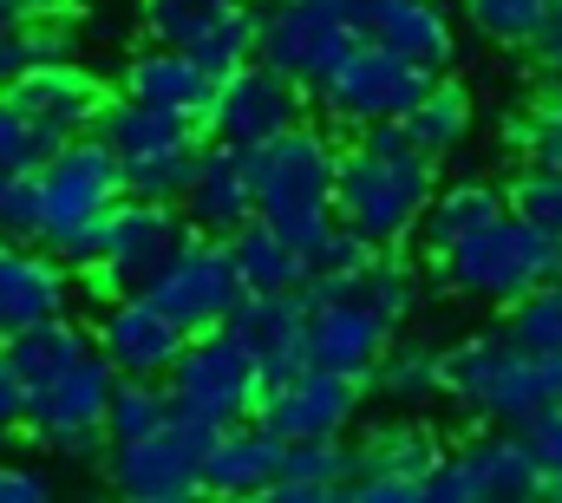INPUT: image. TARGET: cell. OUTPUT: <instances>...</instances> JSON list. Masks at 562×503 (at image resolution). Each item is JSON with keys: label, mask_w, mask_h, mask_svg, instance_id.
Here are the masks:
<instances>
[{"label": "cell", "mask_w": 562, "mask_h": 503, "mask_svg": "<svg viewBox=\"0 0 562 503\" xmlns=\"http://www.w3.org/2000/svg\"><path fill=\"white\" fill-rule=\"evenodd\" d=\"M150 301H164L190 334H210V327H229L236 308L249 301V281H243V261L223 236H190L177 261L144 288Z\"/></svg>", "instance_id": "obj_14"}, {"label": "cell", "mask_w": 562, "mask_h": 503, "mask_svg": "<svg viewBox=\"0 0 562 503\" xmlns=\"http://www.w3.org/2000/svg\"><path fill=\"white\" fill-rule=\"evenodd\" d=\"M360 478V451L340 438H288V465H281L269 503H340Z\"/></svg>", "instance_id": "obj_27"}, {"label": "cell", "mask_w": 562, "mask_h": 503, "mask_svg": "<svg viewBox=\"0 0 562 503\" xmlns=\"http://www.w3.org/2000/svg\"><path fill=\"white\" fill-rule=\"evenodd\" d=\"M249 0H144V33L157 46H196L203 33H216L229 13H243Z\"/></svg>", "instance_id": "obj_33"}, {"label": "cell", "mask_w": 562, "mask_h": 503, "mask_svg": "<svg viewBox=\"0 0 562 503\" xmlns=\"http://www.w3.org/2000/svg\"><path fill=\"white\" fill-rule=\"evenodd\" d=\"M20 418H26V385H20V367L0 340V432H20Z\"/></svg>", "instance_id": "obj_44"}, {"label": "cell", "mask_w": 562, "mask_h": 503, "mask_svg": "<svg viewBox=\"0 0 562 503\" xmlns=\"http://www.w3.org/2000/svg\"><path fill=\"white\" fill-rule=\"evenodd\" d=\"M66 261L46 243H7L0 236V340L66 314Z\"/></svg>", "instance_id": "obj_21"}, {"label": "cell", "mask_w": 562, "mask_h": 503, "mask_svg": "<svg viewBox=\"0 0 562 503\" xmlns=\"http://www.w3.org/2000/svg\"><path fill=\"white\" fill-rule=\"evenodd\" d=\"M550 498H562V478H557V484H550Z\"/></svg>", "instance_id": "obj_48"}, {"label": "cell", "mask_w": 562, "mask_h": 503, "mask_svg": "<svg viewBox=\"0 0 562 503\" xmlns=\"http://www.w3.org/2000/svg\"><path fill=\"white\" fill-rule=\"evenodd\" d=\"M360 7V33L393 46L400 59H413L425 72H451L458 40H451V13L445 0H353Z\"/></svg>", "instance_id": "obj_24"}, {"label": "cell", "mask_w": 562, "mask_h": 503, "mask_svg": "<svg viewBox=\"0 0 562 503\" xmlns=\"http://www.w3.org/2000/svg\"><path fill=\"white\" fill-rule=\"evenodd\" d=\"M517 144H524V164H562V112H537L530 125H517Z\"/></svg>", "instance_id": "obj_42"}, {"label": "cell", "mask_w": 562, "mask_h": 503, "mask_svg": "<svg viewBox=\"0 0 562 503\" xmlns=\"http://www.w3.org/2000/svg\"><path fill=\"white\" fill-rule=\"evenodd\" d=\"M431 79H438V72L400 59L393 46L360 40V46L334 66V79H327L314 99H321V112H327L334 125L367 131V125H386V119H413V105L431 92Z\"/></svg>", "instance_id": "obj_12"}, {"label": "cell", "mask_w": 562, "mask_h": 503, "mask_svg": "<svg viewBox=\"0 0 562 503\" xmlns=\"http://www.w3.org/2000/svg\"><path fill=\"white\" fill-rule=\"evenodd\" d=\"M360 392H367V379H347L334 367H307L288 385H276L256 418L276 425L281 438H340L360 418Z\"/></svg>", "instance_id": "obj_18"}, {"label": "cell", "mask_w": 562, "mask_h": 503, "mask_svg": "<svg viewBox=\"0 0 562 503\" xmlns=\"http://www.w3.org/2000/svg\"><path fill=\"white\" fill-rule=\"evenodd\" d=\"M46 498H53V478H46V471L0 465V503H46Z\"/></svg>", "instance_id": "obj_43"}, {"label": "cell", "mask_w": 562, "mask_h": 503, "mask_svg": "<svg viewBox=\"0 0 562 503\" xmlns=\"http://www.w3.org/2000/svg\"><path fill=\"white\" fill-rule=\"evenodd\" d=\"M249 177H256V210L262 223H276L288 243L314 249L334 223H340V144L307 119L281 131L269 144L249 150Z\"/></svg>", "instance_id": "obj_3"}, {"label": "cell", "mask_w": 562, "mask_h": 503, "mask_svg": "<svg viewBox=\"0 0 562 503\" xmlns=\"http://www.w3.org/2000/svg\"><path fill=\"white\" fill-rule=\"evenodd\" d=\"M497 210H510V190H491V183H451V190L431 197V210H425V223H419V243L431 255H445L458 236H471L477 223H491Z\"/></svg>", "instance_id": "obj_30"}, {"label": "cell", "mask_w": 562, "mask_h": 503, "mask_svg": "<svg viewBox=\"0 0 562 503\" xmlns=\"http://www.w3.org/2000/svg\"><path fill=\"white\" fill-rule=\"evenodd\" d=\"M510 210L562 236V164H524V177L510 183Z\"/></svg>", "instance_id": "obj_40"}, {"label": "cell", "mask_w": 562, "mask_h": 503, "mask_svg": "<svg viewBox=\"0 0 562 503\" xmlns=\"http://www.w3.org/2000/svg\"><path fill=\"white\" fill-rule=\"evenodd\" d=\"M92 334H99V347L119 373H144V379H170L183 347H190V327L150 294H119Z\"/></svg>", "instance_id": "obj_17"}, {"label": "cell", "mask_w": 562, "mask_h": 503, "mask_svg": "<svg viewBox=\"0 0 562 503\" xmlns=\"http://www.w3.org/2000/svg\"><path fill=\"white\" fill-rule=\"evenodd\" d=\"M288 465V438L262 418H243L210 451V498H269Z\"/></svg>", "instance_id": "obj_26"}, {"label": "cell", "mask_w": 562, "mask_h": 503, "mask_svg": "<svg viewBox=\"0 0 562 503\" xmlns=\"http://www.w3.org/2000/svg\"><path fill=\"white\" fill-rule=\"evenodd\" d=\"M13 20H26V13H20V7H13V0H0V33H7V26H13Z\"/></svg>", "instance_id": "obj_47"}, {"label": "cell", "mask_w": 562, "mask_h": 503, "mask_svg": "<svg viewBox=\"0 0 562 503\" xmlns=\"http://www.w3.org/2000/svg\"><path fill=\"white\" fill-rule=\"evenodd\" d=\"M445 367H451V399L484 425H530L562 405V354L524 347L510 327L445 347Z\"/></svg>", "instance_id": "obj_4"}, {"label": "cell", "mask_w": 562, "mask_h": 503, "mask_svg": "<svg viewBox=\"0 0 562 503\" xmlns=\"http://www.w3.org/2000/svg\"><path fill=\"white\" fill-rule=\"evenodd\" d=\"M196 230H190V216H183V203H157V197H125L119 210H112V223H105V243H99V261L86 268L92 275V288L99 294H144L170 261L177 249L190 243Z\"/></svg>", "instance_id": "obj_10"}, {"label": "cell", "mask_w": 562, "mask_h": 503, "mask_svg": "<svg viewBox=\"0 0 562 503\" xmlns=\"http://www.w3.org/2000/svg\"><path fill=\"white\" fill-rule=\"evenodd\" d=\"M92 137L112 144V157L125 164V190L132 197H157V203H183L190 183H196V164H203V144L210 131L196 119H177V112H157L132 92H112Z\"/></svg>", "instance_id": "obj_7"}, {"label": "cell", "mask_w": 562, "mask_h": 503, "mask_svg": "<svg viewBox=\"0 0 562 503\" xmlns=\"http://www.w3.org/2000/svg\"><path fill=\"white\" fill-rule=\"evenodd\" d=\"M216 425L177 412L170 425L144 432L132 445H112L105 451V478L112 491L138 503H183V498H210V451H216Z\"/></svg>", "instance_id": "obj_8"}, {"label": "cell", "mask_w": 562, "mask_h": 503, "mask_svg": "<svg viewBox=\"0 0 562 503\" xmlns=\"http://www.w3.org/2000/svg\"><path fill=\"white\" fill-rule=\"evenodd\" d=\"M20 385H26V418L20 432L59 458H99L112 451V392H119V367L105 360L99 334H86L79 321L53 314L26 334L7 340Z\"/></svg>", "instance_id": "obj_1"}, {"label": "cell", "mask_w": 562, "mask_h": 503, "mask_svg": "<svg viewBox=\"0 0 562 503\" xmlns=\"http://www.w3.org/2000/svg\"><path fill=\"white\" fill-rule=\"evenodd\" d=\"M46 59H66V40H59L53 13H26V20H13V26L0 33V92H7L13 79L40 72Z\"/></svg>", "instance_id": "obj_35"}, {"label": "cell", "mask_w": 562, "mask_h": 503, "mask_svg": "<svg viewBox=\"0 0 562 503\" xmlns=\"http://www.w3.org/2000/svg\"><path fill=\"white\" fill-rule=\"evenodd\" d=\"M229 249L243 261V281H249V294H288V288H307V249L301 243H288L276 223H243L236 236H229Z\"/></svg>", "instance_id": "obj_28"}, {"label": "cell", "mask_w": 562, "mask_h": 503, "mask_svg": "<svg viewBox=\"0 0 562 503\" xmlns=\"http://www.w3.org/2000/svg\"><path fill=\"white\" fill-rule=\"evenodd\" d=\"M557 0H464V20L497 46H537Z\"/></svg>", "instance_id": "obj_36"}, {"label": "cell", "mask_w": 562, "mask_h": 503, "mask_svg": "<svg viewBox=\"0 0 562 503\" xmlns=\"http://www.w3.org/2000/svg\"><path fill=\"white\" fill-rule=\"evenodd\" d=\"M59 144H66V137L40 131L20 105H13V92H0V170H46V157H53Z\"/></svg>", "instance_id": "obj_39"}, {"label": "cell", "mask_w": 562, "mask_h": 503, "mask_svg": "<svg viewBox=\"0 0 562 503\" xmlns=\"http://www.w3.org/2000/svg\"><path fill=\"white\" fill-rule=\"evenodd\" d=\"M550 491V478H543V465H537V451H530V438L517 432V425H491V432H477L471 445H458L438 471H431V484H425V498L431 503H524V498H543Z\"/></svg>", "instance_id": "obj_13"}, {"label": "cell", "mask_w": 562, "mask_h": 503, "mask_svg": "<svg viewBox=\"0 0 562 503\" xmlns=\"http://www.w3.org/2000/svg\"><path fill=\"white\" fill-rule=\"evenodd\" d=\"M7 92H13V105H20L33 125L53 131V137H86V131L99 125L105 99H112V92H105L86 66H72V59H46L40 72L13 79Z\"/></svg>", "instance_id": "obj_23"}, {"label": "cell", "mask_w": 562, "mask_h": 503, "mask_svg": "<svg viewBox=\"0 0 562 503\" xmlns=\"http://www.w3.org/2000/svg\"><path fill=\"white\" fill-rule=\"evenodd\" d=\"M353 294L373 308V314H386L393 327H406L413 321V308H419V275L406 268V255L400 249H380L367 261V275L353 281Z\"/></svg>", "instance_id": "obj_34"}, {"label": "cell", "mask_w": 562, "mask_h": 503, "mask_svg": "<svg viewBox=\"0 0 562 503\" xmlns=\"http://www.w3.org/2000/svg\"><path fill=\"white\" fill-rule=\"evenodd\" d=\"M314 314H307V354H314V367H334V373L347 379H373V367L386 360V347H393V321L386 314H373L360 294H340V301H307Z\"/></svg>", "instance_id": "obj_19"}, {"label": "cell", "mask_w": 562, "mask_h": 503, "mask_svg": "<svg viewBox=\"0 0 562 503\" xmlns=\"http://www.w3.org/2000/svg\"><path fill=\"white\" fill-rule=\"evenodd\" d=\"M0 236L7 243H46V190H40V170H0Z\"/></svg>", "instance_id": "obj_37"}, {"label": "cell", "mask_w": 562, "mask_h": 503, "mask_svg": "<svg viewBox=\"0 0 562 503\" xmlns=\"http://www.w3.org/2000/svg\"><path fill=\"white\" fill-rule=\"evenodd\" d=\"M170 392H177V412H190V418H203V425H216V432L256 418L262 399H269L262 367H256V354L243 347L236 327L190 334V347H183V360H177V373H170Z\"/></svg>", "instance_id": "obj_9"}, {"label": "cell", "mask_w": 562, "mask_h": 503, "mask_svg": "<svg viewBox=\"0 0 562 503\" xmlns=\"http://www.w3.org/2000/svg\"><path fill=\"white\" fill-rule=\"evenodd\" d=\"M307 86L301 79H288L281 66L269 59H249L243 72H229L223 79V92H216V112H210V137L216 144H236V150H256V144H269L281 131H294L307 119Z\"/></svg>", "instance_id": "obj_15"}, {"label": "cell", "mask_w": 562, "mask_h": 503, "mask_svg": "<svg viewBox=\"0 0 562 503\" xmlns=\"http://www.w3.org/2000/svg\"><path fill=\"white\" fill-rule=\"evenodd\" d=\"M353 451H360V478H353V491H347L353 503H431L425 484H431V471L451 458L431 425H380V432H367Z\"/></svg>", "instance_id": "obj_16"}, {"label": "cell", "mask_w": 562, "mask_h": 503, "mask_svg": "<svg viewBox=\"0 0 562 503\" xmlns=\"http://www.w3.org/2000/svg\"><path fill=\"white\" fill-rule=\"evenodd\" d=\"M524 347L537 354H562V275H550L543 288H530L524 301H510V321H504Z\"/></svg>", "instance_id": "obj_38"}, {"label": "cell", "mask_w": 562, "mask_h": 503, "mask_svg": "<svg viewBox=\"0 0 562 503\" xmlns=\"http://www.w3.org/2000/svg\"><path fill=\"white\" fill-rule=\"evenodd\" d=\"M524 438H530V451H537V465H543V478L557 484L562 478V405H550L543 418H530V425H517ZM550 498V491H543Z\"/></svg>", "instance_id": "obj_41"}, {"label": "cell", "mask_w": 562, "mask_h": 503, "mask_svg": "<svg viewBox=\"0 0 562 503\" xmlns=\"http://www.w3.org/2000/svg\"><path fill=\"white\" fill-rule=\"evenodd\" d=\"M40 190H46V249L72 268H92L99 243H105V223L112 210L132 197L125 190V164L112 157L105 137H66L46 170H40Z\"/></svg>", "instance_id": "obj_5"}, {"label": "cell", "mask_w": 562, "mask_h": 503, "mask_svg": "<svg viewBox=\"0 0 562 503\" xmlns=\"http://www.w3.org/2000/svg\"><path fill=\"white\" fill-rule=\"evenodd\" d=\"M406 125H413V137H419L425 150L445 164V157L464 144V131H471V99H464V86L438 72V79H431V92L413 105V119H406Z\"/></svg>", "instance_id": "obj_32"}, {"label": "cell", "mask_w": 562, "mask_h": 503, "mask_svg": "<svg viewBox=\"0 0 562 503\" xmlns=\"http://www.w3.org/2000/svg\"><path fill=\"white\" fill-rule=\"evenodd\" d=\"M373 392H386L393 405H431L438 392H451V367H445V354L438 347H425V340H393L386 347V360L373 367V379H367Z\"/></svg>", "instance_id": "obj_29"}, {"label": "cell", "mask_w": 562, "mask_h": 503, "mask_svg": "<svg viewBox=\"0 0 562 503\" xmlns=\"http://www.w3.org/2000/svg\"><path fill=\"white\" fill-rule=\"evenodd\" d=\"M170 418H177V392H170V379L119 373V392H112V418H105L112 445H132V438H144V432L170 425Z\"/></svg>", "instance_id": "obj_31"}, {"label": "cell", "mask_w": 562, "mask_h": 503, "mask_svg": "<svg viewBox=\"0 0 562 503\" xmlns=\"http://www.w3.org/2000/svg\"><path fill=\"white\" fill-rule=\"evenodd\" d=\"M307 314H314L307 294L288 288V294H249V301L236 308V321H229V327L243 334V347L256 354V367H262V385H269V392L314 367V354H307Z\"/></svg>", "instance_id": "obj_20"}, {"label": "cell", "mask_w": 562, "mask_h": 503, "mask_svg": "<svg viewBox=\"0 0 562 503\" xmlns=\"http://www.w3.org/2000/svg\"><path fill=\"white\" fill-rule=\"evenodd\" d=\"M360 7L353 0H269L262 7V59L321 92L334 66L360 46Z\"/></svg>", "instance_id": "obj_11"}, {"label": "cell", "mask_w": 562, "mask_h": 503, "mask_svg": "<svg viewBox=\"0 0 562 503\" xmlns=\"http://www.w3.org/2000/svg\"><path fill=\"white\" fill-rule=\"evenodd\" d=\"M125 92H132V99H144V105H157V112H177V119L210 125L223 79H216V72H203L183 46H157V40H150L138 59L125 66Z\"/></svg>", "instance_id": "obj_25"}, {"label": "cell", "mask_w": 562, "mask_h": 503, "mask_svg": "<svg viewBox=\"0 0 562 503\" xmlns=\"http://www.w3.org/2000/svg\"><path fill=\"white\" fill-rule=\"evenodd\" d=\"M438 197V157L406 119L367 125L340 150V223H353L380 249H406Z\"/></svg>", "instance_id": "obj_2"}, {"label": "cell", "mask_w": 562, "mask_h": 503, "mask_svg": "<svg viewBox=\"0 0 562 503\" xmlns=\"http://www.w3.org/2000/svg\"><path fill=\"white\" fill-rule=\"evenodd\" d=\"M183 216H190V230L196 236H236L243 223H256L262 210H256V177H249V150H236V144H203V164H196V183H190V197H183Z\"/></svg>", "instance_id": "obj_22"}, {"label": "cell", "mask_w": 562, "mask_h": 503, "mask_svg": "<svg viewBox=\"0 0 562 503\" xmlns=\"http://www.w3.org/2000/svg\"><path fill=\"white\" fill-rule=\"evenodd\" d=\"M13 7H20V13H59L66 0H13Z\"/></svg>", "instance_id": "obj_46"}, {"label": "cell", "mask_w": 562, "mask_h": 503, "mask_svg": "<svg viewBox=\"0 0 562 503\" xmlns=\"http://www.w3.org/2000/svg\"><path fill=\"white\" fill-rule=\"evenodd\" d=\"M530 53H537V66H550V72H562V0L550 7V26H543V40H537Z\"/></svg>", "instance_id": "obj_45"}, {"label": "cell", "mask_w": 562, "mask_h": 503, "mask_svg": "<svg viewBox=\"0 0 562 503\" xmlns=\"http://www.w3.org/2000/svg\"><path fill=\"white\" fill-rule=\"evenodd\" d=\"M438 275L471 294V301H524L530 288H543L550 275H562V236H550L543 223H530L524 210H497L491 223H477L471 236H458L445 255H431Z\"/></svg>", "instance_id": "obj_6"}]
</instances>
